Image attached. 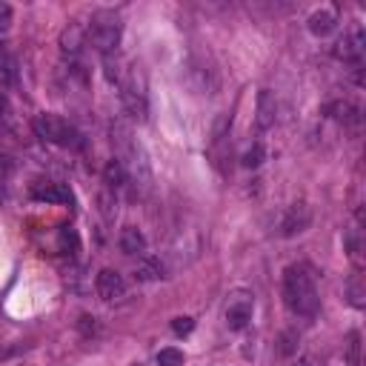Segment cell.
Segmentation results:
<instances>
[{
    "label": "cell",
    "mask_w": 366,
    "mask_h": 366,
    "mask_svg": "<svg viewBox=\"0 0 366 366\" xmlns=\"http://www.w3.org/2000/svg\"><path fill=\"white\" fill-rule=\"evenodd\" d=\"M284 301L289 306V312L301 318H315L318 315V306H321V298H318V289H315V281L306 266H289L286 275H284Z\"/></svg>",
    "instance_id": "6da1fadb"
},
{
    "label": "cell",
    "mask_w": 366,
    "mask_h": 366,
    "mask_svg": "<svg viewBox=\"0 0 366 366\" xmlns=\"http://www.w3.org/2000/svg\"><path fill=\"white\" fill-rule=\"evenodd\" d=\"M34 132H38L41 141L63 146V149H78L80 146L78 129L69 124V120L58 117V115H38V117H34Z\"/></svg>",
    "instance_id": "7a4b0ae2"
},
{
    "label": "cell",
    "mask_w": 366,
    "mask_h": 366,
    "mask_svg": "<svg viewBox=\"0 0 366 366\" xmlns=\"http://www.w3.org/2000/svg\"><path fill=\"white\" fill-rule=\"evenodd\" d=\"M86 38L92 41V46L100 52V55L109 58L112 52L117 49V43H120V23H117V17L100 12L95 21H92L89 32H86Z\"/></svg>",
    "instance_id": "3957f363"
},
{
    "label": "cell",
    "mask_w": 366,
    "mask_h": 366,
    "mask_svg": "<svg viewBox=\"0 0 366 366\" xmlns=\"http://www.w3.org/2000/svg\"><path fill=\"white\" fill-rule=\"evenodd\" d=\"M252 309H255V301L249 292H235L229 304H226V323H229V329H235V332H240V329H247L249 321H252Z\"/></svg>",
    "instance_id": "277c9868"
},
{
    "label": "cell",
    "mask_w": 366,
    "mask_h": 366,
    "mask_svg": "<svg viewBox=\"0 0 366 366\" xmlns=\"http://www.w3.org/2000/svg\"><path fill=\"white\" fill-rule=\"evenodd\" d=\"M95 289H98V295L103 301H117V298H124L126 281H124V275L115 272V269H100L98 281H95Z\"/></svg>",
    "instance_id": "5b68a950"
},
{
    "label": "cell",
    "mask_w": 366,
    "mask_h": 366,
    "mask_svg": "<svg viewBox=\"0 0 366 366\" xmlns=\"http://www.w3.org/2000/svg\"><path fill=\"white\" fill-rule=\"evenodd\" d=\"M32 198L41 203H72V192L55 181H38L32 186Z\"/></svg>",
    "instance_id": "8992f818"
},
{
    "label": "cell",
    "mask_w": 366,
    "mask_h": 366,
    "mask_svg": "<svg viewBox=\"0 0 366 366\" xmlns=\"http://www.w3.org/2000/svg\"><path fill=\"white\" fill-rule=\"evenodd\" d=\"M309 220H312V212L304 206V203H295L289 212L284 215V223H281V235L284 238H292V235H298V232H304L306 226H309Z\"/></svg>",
    "instance_id": "52a82bcc"
},
{
    "label": "cell",
    "mask_w": 366,
    "mask_h": 366,
    "mask_svg": "<svg viewBox=\"0 0 366 366\" xmlns=\"http://www.w3.org/2000/svg\"><path fill=\"white\" fill-rule=\"evenodd\" d=\"M275 115H277V103H275V95L269 89H260L258 95V117H255V124L260 132H266L275 126Z\"/></svg>",
    "instance_id": "ba28073f"
},
{
    "label": "cell",
    "mask_w": 366,
    "mask_h": 366,
    "mask_svg": "<svg viewBox=\"0 0 366 366\" xmlns=\"http://www.w3.org/2000/svg\"><path fill=\"white\" fill-rule=\"evenodd\" d=\"M363 32L361 29H352L350 34H343V38L335 43V55L343 58V60H358L363 55Z\"/></svg>",
    "instance_id": "9c48e42d"
},
{
    "label": "cell",
    "mask_w": 366,
    "mask_h": 366,
    "mask_svg": "<svg viewBox=\"0 0 366 366\" xmlns=\"http://www.w3.org/2000/svg\"><path fill=\"white\" fill-rule=\"evenodd\" d=\"M83 43H86V29H83V26L69 23V26L60 32V52H63V55H69V58L80 55Z\"/></svg>",
    "instance_id": "30bf717a"
},
{
    "label": "cell",
    "mask_w": 366,
    "mask_h": 366,
    "mask_svg": "<svg viewBox=\"0 0 366 366\" xmlns=\"http://www.w3.org/2000/svg\"><path fill=\"white\" fill-rule=\"evenodd\" d=\"M120 249L126 255H144L146 252V238L141 229H135V226H126L124 232H120Z\"/></svg>",
    "instance_id": "8fae6325"
},
{
    "label": "cell",
    "mask_w": 366,
    "mask_h": 366,
    "mask_svg": "<svg viewBox=\"0 0 366 366\" xmlns=\"http://www.w3.org/2000/svg\"><path fill=\"white\" fill-rule=\"evenodd\" d=\"M120 98H124V109L135 117V120H146V100H144V95L141 92H135V89H126L120 92Z\"/></svg>",
    "instance_id": "7c38bea8"
},
{
    "label": "cell",
    "mask_w": 366,
    "mask_h": 366,
    "mask_svg": "<svg viewBox=\"0 0 366 366\" xmlns=\"http://www.w3.org/2000/svg\"><path fill=\"white\" fill-rule=\"evenodd\" d=\"M332 29H335V14L329 9H321V12H315L309 17V32L318 34V38H326Z\"/></svg>",
    "instance_id": "4fadbf2b"
},
{
    "label": "cell",
    "mask_w": 366,
    "mask_h": 366,
    "mask_svg": "<svg viewBox=\"0 0 366 366\" xmlns=\"http://www.w3.org/2000/svg\"><path fill=\"white\" fill-rule=\"evenodd\" d=\"M163 264H161V258H152V255H146V258H141L137 260V277L141 281H158V277H163Z\"/></svg>",
    "instance_id": "5bb4252c"
},
{
    "label": "cell",
    "mask_w": 366,
    "mask_h": 366,
    "mask_svg": "<svg viewBox=\"0 0 366 366\" xmlns=\"http://www.w3.org/2000/svg\"><path fill=\"white\" fill-rule=\"evenodd\" d=\"M103 181H106L112 189H115V186H124V181H126L124 163H120V161H109L106 169H103Z\"/></svg>",
    "instance_id": "9a60e30c"
},
{
    "label": "cell",
    "mask_w": 366,
    "mask_h": 366,
    "mask_svg": "<svg viewBox=\"0 0 366 366\" xmlns=\"http://www.w3.org/2000/svg\"><path fill=\"white\" fill-rule=\"evenodd\" d=\"M329 115H332L335 120H341V124H355L358 106H352V103H332V106H329Z\"/></svg>",
    "instance_id": "2e32d148"
},
{
    "label": "cell",
    "mask_w": 366,
    "mask_h": 366,
    "mask_svg": "<svg viewBox=\"0 0 366 366\" xmlns=\"http://www.w3.org/2000/svg\"><path fill=\"white\" fill-rule=\"evenodd\" d=\"M298 332H292V329H286V332H281V338H277V355L281 358H289L298 352Z\"/></svg>",
    "instance_id": "e0dca14e"
},
{
    "label": "cell",
    "mask_w": 366,
    "mask_h": 366,
    "mask_svg": "<svg viewBox=\"0 0 366 366\" xmlns=\"http://www.w3.org/2000/svg\"><path fill=\"white\" fill-rule=\"evenodd\" d=\"M264 158H266V152H264V146L260 144H252L247 152H243V158H240V163L247 166V169H258L260 163H264Z\"/></svg>",
    "instance_id": "ac0fdd59"
},
{
    "label": "cell",
    "mask_w": 366,
    "mask_h": 366,
    "mask_svg": "<svg viewBox=\"0 0 366 366\" xmlns=\"http://www.w3.org/2000/svg\"><path fill=\"white\" fill-rule=\"evenodd\" d=\"M60 249L69 252V255H75V252L80 249L78 232H75V229H69V226H63V229H60Z\"/></svg>",
    "instance_id": "d6986e66"
},
{
    "label": "cell",
    "mask_w": 366,
    "mask_h": 366,
    "mask_svg": "<svg viewBox=\"0 0 366 366\" xmlns=\"http://www.w3.org/2000/svg\"><path fill=\"white\" fill-rule=\"evenodd\" d=\"M158 366H183V352L175 346H166L158 352Z\"/></svg>",
    "instance_id": "ffe728a7"
},
{
    "label": "cell",
    "mask_w": 366,
    "mask_h": 366,
    "mask_svg": "<svg viewBox=\"0 0 366 366\" xmlns=\"http://www.w3.org/2000/svg\"><path fill=\"white\" fill-rule=\"evenodd\" d=\"M192 329H195V321H192V318H175V321H172V332H175V335H189Z\"/></svg>",
    "instance_id": "44dd1931"
},
{
    "label": "cell",
    "mask_w": 366,
    "mask_h": 366,
    "mask_svg": "<svg viewBox=\"0 0 366 366\" xmlns=\"http://www.w3.org/2000/svg\"><path fill=\"white\" fill-rule=\"evenodd\" d=\"M350 301H352V306L363 309V286H361V281H350Z\"/></svg>",
    "instance_id": "7402d4cb"
},
{
    "label": "cell",
    "mask_w": 366,
    "mask_h": 366,
    "mask_svg": "<svg viewBox=\"0 0 366 366\" xmlns=\"http://www.w3.org/2000/svg\"><path fill=\"white\" fill-rule=\"evenodd\" d=\"M358 350H361V335L352 332V335H350V363H352V366H358Z\"/></svg>",
    "instance_id": "603a6c76"
},
{
    "label": "cell",
    "mask_w": 366,
    "mask_h": 366,
    "mask_svg": "<svg viewBox=\"0 0 366 366\" xmlns=\"http://www.w3.org/2000/svg\"><path fill=\"white\" fill-rule=\"evenodd\" d=\"M9 23H12V6L0 3V34H3V32L9 29Z\"/></svg>",
    "instance_id": "cb8c5ba5"
},
{
    "label": "cell",
    "mask_w": 366,
    "mask_h": 366,
    "mask_svg": "<svg viewBox=\"0 0 366 366\" xmlns=\"http://www.w3.org/2000/svg\"><path fill=\"white\" fill-rule=\"evenodd\" d=\"M80 329H83V335H95L98 332L95 318H80Z\"/></svg>",
    "instance_id": "d4e9b609"
},
{
    "label": "cell",
    "mask_w": 366,
    "mask_h": 366,
    "mask_svg": "<svg viewBox=\"0 0 366 366\" xmlns=\"http://www.w3.org/2000/svg\"><path fill=\"white\" fill-rule=\"evenodd\" d=\"M6 120V100H3V95H0V124Z\"/></svg>",
    "instance_id": "484cf974"
},
{
    "label": "cell",
    "mask_w": 366,
    "mask_h": 366,
    "mask_svg": "<svg viewBox=\"0 0 366 366\" xmlns=\"http://www.w3.org/2000/svg\"><path fill=\"white\" fill-rule=\"evenodd\" d=\"M292 366H309V361H298V363H292Z\"/></svg>",
    "instance_id": "4316f807"
},
{
    "label": "cell",
    "mask_w": 366,
    "mask_h": 366,
    "mask_svg": "<svg viewBox=\"0 0 366 366\" xmlns=\"http://www.w3.org/2000/svg\"><path fill=\"white\" fill-rule=\"evenodd\" d=\"M135 366H141V363H135Z\"/></svg>",
    "instance_id": "83f0119b"
}]
</instances>
